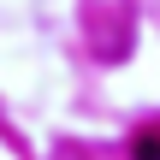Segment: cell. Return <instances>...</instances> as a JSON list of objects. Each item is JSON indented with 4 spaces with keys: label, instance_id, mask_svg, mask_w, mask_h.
Wrapping results in <instances>:
<instances>
[{
    "label": "cell",
    "instance_id": "obj_1",
    "mask_svg": "<svg viewBox=\"0 0 160 160\" xmlns=\"http://www.w3.org/2000/svg\"><path fill=\"white\" fill-rule=\"evenodd\" d=\"M137 160H160V131H142L137 137Z\"/></svg>",
    "mask_w": 160,
    "mask_h": 160
}]
</instances>
